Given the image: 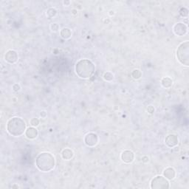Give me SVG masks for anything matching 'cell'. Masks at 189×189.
<instances>
[{
	"label": "cell",
	"instance_id": "e0dca14e",
	"mask_svg": "<svg viewBox=\"0 0 189 189\" xmlns=\"http://www.w3.org/2000/svg\"><path fill=\"white\" fill-rule=\"evenodd\" d=\"M103 79H104L105 81H112L113 79H114V75H113V74L110 72H105V73L103 74Z\"/></svg>",
	"mask_w": 189,
	"mask_h": 189
},
{
	"label": "cell",
	"instance_id": "30bf717a",
	"mask_svg": "<svg viewBox=\"0 0 189 189\" xmlns=\"http://www.w3.org/2000/svg\"><path fill=\"white\" fill-rule=\"evenodd\" d=\"M5 59L9 64H15L18 60V55L15 50H10L5 55Z\"/></svg>",
	"mask_w": 189,
	"mask_h": 189
},
{
	"label": "cell",
	"instance_id": "8fae6325",
	"mask_svg": "<svg viewBox=\"0 0 189 189\" xmlns=\"http://www.w3.org/2000/svg\"><path fill=\"white\" fill-rule=\"evenodd\" d=\"M38 130L34 127H29L28 129H26L25 131V135L28 139L30 140H33V139L36 138V137L38 136Z\"/></svg>",
	"mask_w": 189,
	"mask_h": 189
},
{
	"label": "cell",
	"instance_id": "603a6c76",
	"mask_svg": "<svg viewBox=\"0 0 189 189\" xmlns=\"http://www.w3.org/2000/svg\"><path fill=\"white\" fill-rule=\"evenodd\" d=\"M147 111H148L150 114H152V113L154 112V108L152 106H148V108H147Z\"/></svg>",
	"mask_w": 189,
	"mask_h": 189
},
{
	"label": "cell",
	"instance_id": "d4e9b609",
	"mask_svg": "<svg viewBox=\"0 0 189 189\" xmlns=\"http://www.w3.org/2000/svg\"><path fill=\"white\" fill-rule=\"evenodd\" d=\"M69 3H70V2H64V4L65 5H69Z\"/></svg>",
	"mask_w": 189,
	"mask_h": 189
},
{
	"label": "cell",
	"instance_id": "5bb4252c",
	"mask_svg": "<svg viewBox=\"0 0 189 189\" xmlns=\"http://www.w3.org/2000/svg\"><path fill=\"white\" fill-rule=\"evenodd\" d=\"M61 36L64 39H69L71 36H72V32L69 30V28H67V27H64L62 30H61L60 32Z\"/></svg>",
	"mask_w": 189,
	"mask_h": 189
},
{
	"label": "cell",
	"instance_id": "ac0fdd59",
	"mask_svg": "<svg viewBox=\"0 0 189 189\" xmlns=\"http://www.w3.org/2000/svg\"><path fill=\"white\" fill-rule=\"evenodd\" d=\"M132 75L135 79H139L141 77L142 73L141 72H140V70H139V69H135V70H133V72H132Z\"/></svg>",
	"mask_w": 189,
	"mask_h": 189
},
{
	"label": "cell",
	"instance_id": "4fadbf2b",
	"mask_svg": "<svg viewBox=\"0 0 189 189\" xmlns=\"http://www.w3.org/2000/svg\"><path fill=\"white\" fill-rule=\"evenodd\" d=\"M73 155V151L71 149H69V148H65L61 152V157H62L63 159L66 160H69L72 159Z\"/></svg>",
	"mask_w": 189,
	"mask_h": 189
},
{
	"label": "cell",
	"instance_id": "277c9868",
	"mask_svg": "<svg viewBox=\"0 0 189 189\" xmlns=\"http://www.w3.org/2000/svg\"><path fill=\"white\" fill-rule=\"evenodd\" d=\"M177 58L182 65H189V42L188 41L181 43L177 50Z\"/></svg>",
	"mask_w": 189,
	"mask_h": 189
},
{
	"label": "cell",
	"instance_id": "9c48e42d",
	"mask_svg": "<svg viewBox=\"0 0 189 189\" xmlns=\"http://www.w3.org/2000/svg\"><path fill=\"white\" fill-rule=\"evenodd\" d=\"M120 157L123 162L126 163H131L132 162H133L134 159H135V154H134L133 151H132L131 150H125L122 152Z\"/></svg>",
	"mask_w": 189,
	"mask_h": 189
},
{
	"label": "cell",
	"instance_id": "52a82bcc",
	"mask_svg": "<svg viewBox=\"0 0 189 189\" xmlns=\"http://www.w3.org/2000/svg\"><path fill=\"white\" fill-rule=\"evenodd\" d=\"M173 30H174V33L176 35L182 36V35H185L187 33V32H188V27H187L186 25L182 23V22H179V23H177L174 26Z\"/></svg>",
	"mask_w": 189,
	"mask_h": 189
},
{
	"label": "cell",
	"instance_id": "7a4b0ae2",
	"mask_svg": "<svg viewBox=\"0 0 189 189\" xmlns=\"http://www.w3.org/2000/svg\"><path fill=\"white\" fill-rule=\"evenodd\" d=\"M55 158L49 152H42L38 155L35 160V165L38 170L43 172H48L55 167Z\"/></svg>",
	"mask_w": 189,
	"mask_h": 189
},
{
	"label": "cell",
	"instance_id": "6da1fadb",
	"mask_svg": "<svg viewBox=\"0 0 189 189\" xmlns=\"http://www.w3.org/2000/svg\"><path fill=\"white\" fill-rule=\"evenodd\" d=\"M95 65L89 59H81L75 64V69L77 75L81 78L87 79L95 72Z\"/></svg>",
	"mask_w": 189,
	"mask_h": 189
},
{
	"label": "cell",
	"instance_id": "5b68a950",
	"mask_svg": "<svg viewBox=\"0 0 189 189\" xmlns=\"http://www.w3.org/2000/svg\"><path fill=\"white\" fill-rule=\"evenodd\" d=\"M169 187V180L163 176H157L151 182V188L153 189H164Z\"/></svg>",
	"mask_w": 189,
	"mask_h": 189
},
{
	"label": "cell",
	"instance_id": "ba28073f",
	"mask_svg": "<svg viewBox=\"0 0 189 189\" xmlns=\"http://www.w3.org/2000/svg\"><path fill=\"white\" fill-rule=\"evenodd\" d=\"M165 143H166V146L169 148H173V147H175L177 146L179 143V139L177 138V136L176 135H169L168 136H166V139H165Z\"/></svg>",
	"mask_w": 189,
	"mask_h": 189
},
{
	"label": "cell",
	"instance_id": "cb8c5ba5",
	"mask_svg": "<svg viewBox=\"0 0 189 189\" xmlns=\"http://www.w3.org/2000/svg\"><path fill=\"white\" fill-rule=\"evenodd\" d=\"M40 115H41V117H47V112L45 111H42L40 113Z\"/></svg>",
	"mask_w": 189,
	"mask_h": 189
},
{
	"label": "cell",
	"instance_id": "2e32d148",
	"mask_svg": "<svg viewBox=\"0 0 189 189\" xmlns=\"http://www.w3.org/2000/svg\"><path fill=\"white\" fill-rule=\"evenodd\" d=\"M56 14H57V11L55 8H49L47 11V16L49 18L55 17L56 16Z\"/></svg>",
	"mask_w": 189,
	"mask_h": 189
},
{
	"label": "cell",
	"instance_id": "d6986e66",
	"mask_svg": "<svg viewBox=\"0 0 189 189\" xmlns=\"http://www.w3.org/2000/svg\"><path fill=\"white\" fill-rule=\"evenodd\" d=\"M180 14L182 17H187L188 16V10L185 8H182L180 11Z\"/></svg>",
	"mask_w": 189,
	"mask_h": 189
},
{
	"label": "cell",
	"instance_id": "9a60e30c",
	"mask_svg": "<svg viewBox=\"0 0 189 189\" xmlns=\"http://www.w3.org/2000/svg\"><path fill=\"white\" fill-rule=\"evenodd\" d=\"M161 84L164 88H170L173 84V81L169 77H165L161 81Z\"/></svg>",
	"mask_w": 189,
	"mask_h": 189
},
{
	"label": "cell",
	"instance_id": "3957f363",
	"mask_svg": "<svg viewBox=\"0 0 189 189\" xmlns=\"http://www.w3.org/2000/svg\"><path fill=\"white\" fill-rule=\"evenodd\" d=\"M7 130L10 135L14 137H19L25 132L26 123L24 120L20 117H12L8 122Z\"/></svg>",
	"mask_w": 189,
	"mask_h": 189
},
{
	"label": "cell",
	"instance_id": "8992f818",
	"mask_svg": "<svg viewBox=\"0 0 189 189\" xmlns=\"http://www.w3.org/2000/svg\"><path fill=\"white\" fill-rule=\"evenodd\" d=\"M98 142V137L93 132L88 133L84 138V143L87 146L93 147L96 146Z\"/></svg>",
	"mask_w": 189,
	"mask_h": 189
},
{
	"label": "cell",
	"instance_id": "44dd1931",
	"mask_svg": "<svg viewBox=\"0 0 189 189\" xmlns=\"http://www.w3.org/2000/svg\"><path fill=\"white\" fill-rule=\"evenodd\" d=\"M50 27H51V30H53V32H57L59 29V25H58L57 24H52Z\"/></svg>",
	"mask_w": 189,
	"mask_h": 189
},
{
	"label": "cell",
	"instance_id": "ffe728a7",
	"mask_svg": "<svg viewBox=\"0 0 189 189\" xmlns=\"http://www.w3.org/2000/svg\"><path fill=\"white\" fill-rule=\"evenodd\" d=\"M38 124H39V120L38 118H33L30 120V125L33 127H38Z\"/></svg>",
	"mask_w": 189,
	"mask_h": 189
},
{
	"label": "cell",
	"instance_id": "7c38bea8",
	"mask_svg": "<svg viewBox=\"0 0 189 189\" xmlns=\"http://www.w3.org/2000/svg\"><path fill=\"white\" fill-rule=\"evenodd\" d=\"M163 175H164V177H166L167 180H172L174 178V177H175L176 172L173 168L169 167L164 170Z\"/></svg>",
	"mask_w": 189,
	"mask_h": 189
},
{
	"label": "cell",
	"instance_id": "7402d4cb",
	"mask_svg": "<svg viewBox=\"0 0 189 189\" xmlns=\"http://www.w3.org/2000/svg\"><path fill=\"white\" fill-rule=\"evenodd\" d=\"M20 89H21L20 85L18 84H14V86H13V90H14V92L19 91Z\"/></svg>",
	"mask_w": 189,
	"mask_h": 189
}]
</instances>
